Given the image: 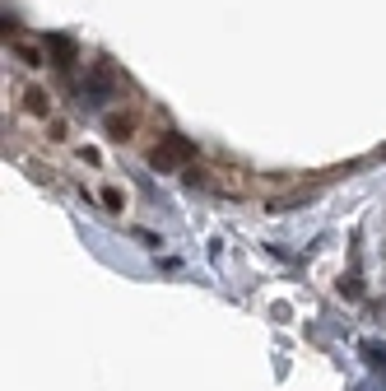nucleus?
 <instances>
[{
	"label": "nucleus",
	"instance_id": "f257e3e1",
	"mask_svg": "<svg viewBox=\"0 0 386 391\" xmlns=\"http://www.w3.org/2000/svg\"><path fill=\"white\" fill-rule=\"evenodd\" d=\"M187 187L214 191V196H247V177L238 173V168H205V163H191V168H187Z\"/></svg>",
	"mask_w": 386,
	"mask_h": 391
},
{
	"label": "nucleus",
	"instance_id": "7ed1b4c3",
	"mask_svg": "<svg viewBox=\"0 0 386 391\" xmlns=\"http://www.w3.org/2000/svg\"><path fill=\"white\" fill-rule=\"evenodd\" d=\"M312 196H317V187H298V191H288V196H270L265 210L270 214H288V210H298V205H308Z\"/></svg>",
	"mask_w": 386,
	"mask_h": 391
},
{
	"label": "nucleus",
	"instance_id": "f03ea898",
	"mask_svg": "<svg viewBox=\"0 0 386 391\" xmlns=\"http://www.w3.org/2000/svg\"><path fill=\"white\" fill-rule=\"evenodd\" d=\"M191 158H196V145H191L187 135H163V140L149 149V163H154L158 173H172V168L191 163Z\"/></svg>",
	"mask_w": 386,
	"mask_h": 391
},
{
	"label": "nucleus",
	"instance_id": "39448f33",
	"mask_svg": "<svg viewBox=\"0 0 386 391\" xmlns=\"http://www.w3.org/2000/svg\"><path fill=\"white\" fill-rule=\"evenodd\" d=\"M135 126H140V117H135V112H112V117H107V135L117 140V145H122V140H131Z\"/></svg>",
	"mask_w": 386,
	"mask_h": 391
},
{
	"label": "nucleus",
	"instance_id": "1a4fd4ad",
	"mask_svg": "<svg viewBox=\"0 0 386 391\" xmlns=\"http://www.w3.org/2000/svg\"><path fill=\"white\" fill-rule=\"evenodd\" d=\"M103 205H107V210H126V196L117 187H103Z\"/></svg>",
	"mask_w": 386,
	"mask_h": 391
},
{
	"label": "nucleus",
	"instance_id": "0eeeda50",
	"mask_svg": "<svg viewBox=\"0 0 386 391\" xmlns=\"http://www.w3.org/2000/svg\"><path fill=\"white\" fill-rule=\"evenodd\" d=\"M52 52H56V66H61V70H70V66H75V42L56 37V42H52Z\"/></svg>",
	"mask_w": 386,
	"mask_h": 391
},
{
	"label": "nucleus",
	"instance_id": "6e6552de",
	"mask_svg": "<svg viewBox=\"0 0 386 391\" xmlns=\"http://www.w3.org/2000/svg\"><path fill=\"white\" fill-rule=\"evenodd\" d=\"M14 52H19V61H23V66H47V61H42V52H37V47H28V42H19Z\"/></svg>",
	"mask_w": 386,
	"mask_h": 391
},
{
	"label": "nucleus",
	"instance_id": "423d86ee",
	"mask_svg": "<svg viewBox=\"0 0 386 391\" xmlns=\"http://www.w3.org/2000/svg\"><path fill=\"white\" fill-rule=\"evenodd\" d=\"M23 107L33 112V117H52V93L47 89H28L23 93Z\"/></svg>",
	"mask_w": 386,
	"mask_h": 391
},
{
	"label": "nucleus",
	"instance_id": "20e7f679",
	"mask_svg": "<svg viewBox=\"0 0 386 391\" xmlns=\"http://www.w3.org/2000/svg\"><path fill=\"white\" fill-rule=\"evenodd\" d=\"M88 89L93 93H112V89H122V75H117L107 61H93V70H88Z\"/></svg>",
	"mask_w": 386,
	"mask_h": 391
}]
</instances>
